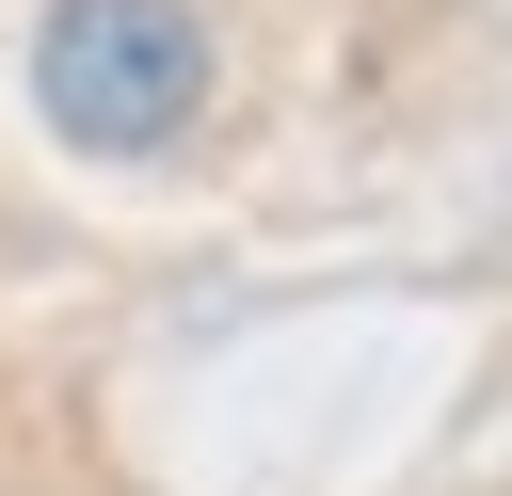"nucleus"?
Listing matches in <instances>:
<instances>
[{"label": "nucleus", "mask_w": 512, "mask_h": 496, "mask_svg": "<svg viewBox=\"0 0 512 496\" xmlns=\"http://www.w3.org/2000/svg\"><path fill=\"white\" fill-rule=\"evenodd\" d=\"M224 96V32L208 0H48L32 16V112L64 160H176L192 112Z\"/></svg>", "instance_id": "1"}]
</instances>
